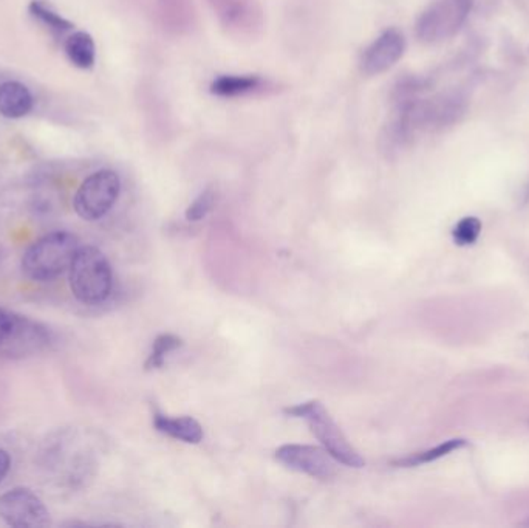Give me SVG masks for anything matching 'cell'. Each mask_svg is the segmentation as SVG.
<instances>
[{"mask_svg":"<svg viewBox=\"0 0 529 528\" xmlns=\"http://www.w3.org/2000/svg\"><path fill=\"white\" fill-rule=\"evenodd\" d=\"M79 240L67 231H53L37 239L22 256V271L28 279L36 282L54 280L69 273L74 254L78 253Z\"/></svg>","mask_w":529,"mask_h":528,"instance_id":"obj_1","label":"cell"},{"mask_svg":"<svg viewBox=\"0 0 529 528\" xmlns=\"http://www.w3.org/2000/svg\"><path fill=\"white\" fill-rule=\"evenodd\" d=\"M69 286L83 304H101L112 293L113 273L104 253L96 247H79L69 269Z\"/></svg>","mask_w":529,"mask_h":528,"instance_id":"obj_2","label":"cell"},{"mask_svg":"<svg viewBox=\"0 0 529 528\" xmlns=\"http://www.w3.org/2000/svg\"><path fill=\"white\" fill-rule=\"evenodd\" d=\"M285 412L293 417L304 418L305 422L309 423L311 433L324 445V448L330 453L333 459L351 468H362L366 465V460L362 459L357 449L348 444L341 428L336 425L322 403L313 400L289 407Z\"/></svg>","mask_w":529,"mask_h":528,"instance_id":"obj_3","label":"cell"},{"mask_svg":"<svg viewBox=\"0 0 529 528\" xmlns=\"http://www.w3.org/2000/svg\"><path fill=\"white\" fill-rule=\"evenodd\" d=\"M474 0H436L427 6L415 24L421 43L436 44L458 33L471 13Z\"/></svg>","mask_w":529,"mask_h":528,"instance_id":"obj_4","label":"cell"},{"mask_svg":"<svg viewBox=\"0 0 529 528\" xmlns=\"http://www.w3.org/2000/svg\"><path fill=\"white\" fill-rule=\"evenodd\" d=\"M121 180L115 171L101 170L89 175L74 194V211L83 220L94 222L111 211L120 197Z\"/></svg>","mask_w":529,"mask_h":528,"instance_id":"obj_5","label":"cell"},{"mask_svg":"<svg viewBox=\"0 0 529 528\" xmlns=\"http://www.w3.org/2000/svg\"><path fill=\"white\" fill-rule=\"evenodd\" d=\"M0 519L10 527H47L50 512L36 493L13 488L0 496Z\"/></svg>","mask_w":529,"mask_h":528,"instance_id":"obj_6","label":"cell"},{"mask_svg":"<svg viewBox=\"0 0 529 528\" xmlns=\"http://www.w3.org/2000/svg\"><path fill=\"white\" fill-rule=\"evenodd\" d=\"M52 343V333L45 326L30 318L11 315L10 332L0 346V352L8 357H32L47 349Z\"/></svg>","mask_w":529,"mask_h":528,"instance_id":"obj_7","label":"cell"},{"mask_svg":"<svg viewBox=\"0 0 529 528\" xmlns=\"http://www.w3.org/2000/svg\"><path fill=\"white\" fill-rule=\"evenodd\" d=\"M276 459L289 470L299 471L315 479L335 475V462L327 449L311 445H283L276 451Z\"/></svg>","mask_w":529,"mask_h":528,"instance_id":"obj_8","label":"cell"},{"mask_svg":"<svg viewBox=\"0 0 529 528\" xmlns=\"http://www.w3.org/2000/svg\"><path fill=\"white\" fill-rule=\"evenodd\" d=\"M406 52V39L397 28H388L373 41L361 58L362 73L377 76L392 69Z\"/></svg>","mask_w":529,"mask_h":528,"instance_id":"obj_9","label":"cell"},{"mask_svg":"<svg viewBox=\"0 0 529 528\" xmlns=\"http://www.w3.org/2000/svg\"><path fill=\"white\" fill-rule=\"evenodd\" d=\"M33 101L32 92L26 85L17 83V81H5L0 84V115L17 120L24 118L32 112Z\"/></svg>","mask_w":529,"mask_h":528,"instance_id":"obj_10","label":"cell"},{"mask_svg":"<svg viewBox=\"0 0 529 528\" xmlns=\"http://www.w3.org/2000/svg\"><path fill=\"white\" fill-rule=\"evenodd\" d=\"M267 83L256 74H225L211 84V92L221 98H237L262 92Z\"/></svg>","mask_w":529,"mask_h":528,"instance_id":"obj_11","label":"cell"},{"mask_svg":"<svg viewBox=\"0 0 529 528\" xmlns=\"http://www.w3.org/2000/svg\"><path fill=\"white\" fill-rule=\"evenodd\" d=\"M153 425L160 433L166 434L172 439L181 440L184 444L197 445L203 440V428L192 417H168L155 414Z\"/></svg>","mask_w":529,"mask_h":528,"instance_id":"obj_12","label":"cell"},{"mask_svg":"<svg viewBox=\"0 0 529 528\" xmlns=\"http://www.w3.org/2000/svg\"><path fill=\"white\" fill-rule=\"evenodd\" d=\"M65 54L78 69L89 70L96 61V47L89 33L76 32L65 41Z\"/></svg>","mask_w":529,"mask_h":528,"instance_id":"obj_13","label":"cell"},{"mask_svg":"<svg viewBox=\"0 0 529 528\" xmlns=\"http://www.w3.org/2000/svg\"><path fill=\"white\" fill-rule=\"evenodd\" d=\"M466 445V440L463 439H452L447 440L445 444L438 445L436 448L427 449V451H423V453H416V455H409V457H404V459L395 460L393 465L404 466V468H410V466L425 465V464H430V462H436V460L445 457V455H449L456 449L463 448Z\"/></svg>","mask_w":529,"mask_h":528,"instance_id":"obj_14","label":"cell"},{"mask_svg":"<svg viewBox=\"0 0 529 528\" xmlns=\"http://www.w3.org/2000/svg\"><path fill=\"white\" fill-rule=\"evenodd\" d=\"M28 11L34 19L44 24L54 34H64L73 28V24L53 10L44 0H32Z\"/></svg>","mask_w":529,"mask_h":528,"instance_id":"obj_15","label":"cell"},{"mask_svg":"<svg viewBox=\"0 0 529 528\" xmlns=\"http://www.w3.org/2000/svg\"><path fill=\"white\" fill-rule=\"evenodd\" d=\"M183 346V341L175 337V335H162L155 339L153 343L152 352L149 355L146 361V369H158L164 365V359L171 352L179 349Z\"/></svg>","mask_w":529,"mask_h":528,"instance_id":"obj_16","label":"cell"},{"mask_svg":"<svg viewBox=\"0 0 529 528\" xmlns=\"http://www.w3.org/2000/svg\"><path fill=\"white\" fill-rule=\"evenodd\" d=\"M482 233V222L478 220L477 217H465L461 219L460 222L456 223L454 228V240L458 245H472L477 240L478 236Z\"/></svg>","mask_w":529,"mask_h":528,"instance_id":"obj_17","label":"cell"},{"mask_svg":"<svg viewBox=\"0 0 529 528\" xmlns=\"http://www.w3.org/2000/svg\"><path fill=\"white\" fill-rule=\"evenodd\" d=\"M215 205V192L212 190H206L195 199L186 211V219L191 222H199L210 214L211 210Z\"/></svg>","mask_w":529,"mask_h":528,"instance_id":"obj_18","label":"cell"},{"mask_svg":"<svg viewBox=\"0 0 529 528\" xmlns=\"http://www.w3.org/2000/svg\"><path fill=\"white\" fill-rule=\"evenodd\" d=\"M11 315H13V313L6 312L4 308H0V346L5 341L6 335L10 332Z\"/></svg>","mask_w":529,"mask_h":528,"instance_id":"obj_19","label":"cell"},{"mask_svg":"<svg viewBox=\"0 0 529 528\" xmlns=\"http://www.w3.org/2000/svg\"><path fill=\"white\" fill-rule=\"evenodd\" d=\"M11 468V457L5 449L0 448V482L5 479V475L8 474V471Z\"/></svg>","mask_w":529,"mask_h":528,"instance_id":"obj_20","label":"cell"}]
</instances>
